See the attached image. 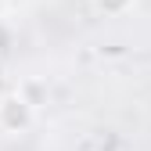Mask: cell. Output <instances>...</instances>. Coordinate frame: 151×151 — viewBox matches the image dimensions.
I'll return each instance as SVG.
<instances>
[{
    "label": "cell",
    "mask_w": 151,
    "mask_h": 151,
    "mask_svg": "<svg viewBox=\"0 0 151 151\" xmlns=\"http://www.w3.org/2000/svg\"><path fill=\"white\" fill-rule=\"evenodd\" d=\"M18 93H22V97H25V101H29L32 108H40V101L47 97V86H43V83H36V79H25Z\"/></svg>",
    "instance_id": "cell-3"
},
{
    "label": "cell",
    "mask_w": 151,
    "mask_h": 151,
    "mask_svg": "<svg viewBox=\"0 0 151 151\" xmlns=\"http://www.w3.org/2000/svg\"><path fill=\"white\" fill-rule=\"evenodd\" d=\"M90 4H93V11L104 14V18H119V14H126V11H133L137 0H90Z\"/></svg>",
    "instance_id": "cell-2"
},
{
    "label": "cell",
    "mask_w": 151,
    "mask_h": 151,
    "mask_svg": "<svg viewBox=\"0 0 151 151\" xmlns=\"http://www.w3.org/2000/svg\"><path fill=\"white\" fill-rule=\"evenodd\" d=\"M32 122H36V108L22 93L0 97V129H4V133H29Z\"/></svg>",
    "instance_id": "cell-1"
},
{
    "label": "cell",
    "mask_w": 151,
    "mask_h": 151,
    "mask_svg": "<svg viewBox=\"0 0 151 151\" xmlns=\"http://www.w3.org/2000/svg\"><path fill=\"white\" fill-rule=\"evenodd\" d=\"M4 11H7V0H0V18H4Z\"/></svg>",
    "instance_id": "cell-4"
}]
</instances>
